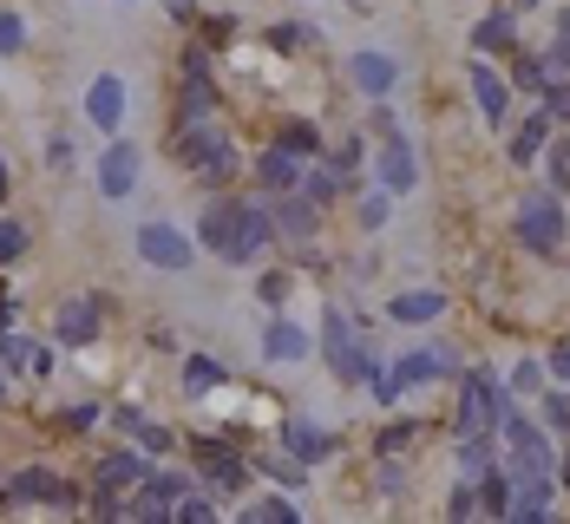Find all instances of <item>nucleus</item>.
<instances>
[{
	"label": "nucleus",
	"mask_w": 570,
	"mask_h": 524,
	"mask_svg": "<svg viewBox=\"0 0 570 524\" xmlns=\"http://www.w3.org/2000/svg\"><path fill=\"white\" fill-rule=\"evenodd\" d=\"M197 243H204V256H217L224 269H256L263 249L276 243V217H269V204L217 197V204H204V217H197Z\"/></svg>",
	"instance_id": "nucleus-1"
},
{
	"label": "nucleus",
	"mask_w": 570,
	"mask_h": 524,
	"mask_svg": "<svg viewBox=\"0 0 570 524\" xmlns=\"http://www.w3.org/2000/svg\"><path fill=\"white\" fill-rule=\"evenodd\" d=\"M315 348H322L328 374H335L342 387H374V380H381V354H374L367 335H354V315H347L342 301H328V308H322Z\"/></svg>",
	"instance_id": "nucleus-2"
},
{
	"label": "nucleus",
	"mask_w": 570,
	"mask_h": 524,
	"mask_svg": "<svg viewBox=\"0 0 570 524\" xmlns=\"http://www.w3.org/2000/svg\"><path fill=\"white\" fill-rule=\"evenodd\" d=\"M518 249L531 256H558L570 236V210L558 204V190H538V197H518V217H512Z\"/></svg>",
	"instance_id": "nucleus-3"
},
{
	"label": "nucleus",
	"mask_w": 570,
	"mask_h": 524,
	"mask_svg": "<svg viewBox=\"0 0 570 524\" xmlns=\"http://www.w3.org/2000/svg\"><path fill=\"white\" fill-rule=\"evenodd\" d=\"M190 459H197V478H204L217 498H243V485H249V459H243L236 439H224V433H197V439H190Z\"/></svg>",
	"instance_id": "nucleus-4"
},
{
	"label": "nucleus",
	"mask_w": 570,
	"mask_h": 524,
	"mask_svg": "<svg viewBox=\"0 0 570 524\" xmlns=\"http://www.w3.org/2000/svg\"><path fill=\"white\" fill-rule=\"evenodd\" d=\"M131 249H138V263L158 269V276H190V269H197V236H184L177 224H165V217L138 224Z\"/></svg>",
	"instance_id": "nucleus-5"
},
{
	"label": "nucleus",
	"mask_w": 570,
	"mask_h": 524,
	"mask_svg": "<svg viewBox=\"0 0 570 524\" xmlns=\"http://www.w3.org/2000/svg\"><path fill=\"white\" fill-rule=\"evenodd\" d=\"M499 439H505V453H512V478L518 485H531V478H558V453H551V439H544L538 419L512 413V419L499 426Z\"/></svg>",
	"instance_id": "nucleus-6"
},
{
	"label": "nucleus",
	"mask_w": 570,
	"mask_h": 524,
	"mask_svg": "<svg viewBox=\"0 0 570 524\" xmlns=\"http://www.w3.org/2000/svg\"><path fill=\"white\" fill-rule=\"evenodd\" d=\"M453 367H459L453 348H406L394 360V374L374 380V401H400V394H413V387H433V380H446Z\"/></svg>",
	"instance_id": "nucleus-7"
},
{
	"label": "nucleus",
	"mask_w": 570,
	"mask_h": 524,
	"mask_svg": "<svg viewBox=\"0 0 570 524\" xmlns=\"http://www.w3.org/2000/svg\"><path fill=\"white\" fill-rule=\"evenodd\" d=\"M0 498H7V505H59V512H72V505H79V485H66V478L47 472V466H20L7 478Z\"/></svg>",
	"instance_id": "nucleus-8"
},
{
	"label": "nucleus",
	"mask_w": 570,
	"mask_h": 524,
	"mask_svg": "<svg viewBox=\"0 0 570 524\" xmlns=\"http://www.w3.org/2000/svg\"><path fill=\"white\" fill-rule=\"evenodd\" d=\"M106 295H72V301H59L53 315V342L59 348H92L99 342V328H106Z\"/></svg>",
	"instance_id": "nucleus-9"
},
{
	"label": "nucleus",
	"mask_w": 570,
	"mask_h": 524,
	"mask_svg": "<svg viewBox=\"0 0 570 524\" xmlns=\"http://www.w3.org/2000/svg\"><path fill=\"white\" fill-rule=\"evenodd\" d=\"M465 86H472V106H479V118H485L492 131L512 125V79H505V72H492L485 59H465Z\"/></svg>",
	"instance_id": "nucleus-10"
},
{
	"label": "nucleus",
	"mask_w": 570,
	"mask_h": 524,
	"mask_svg": "<svg viewBox=\"0 0 570 524\" xmlns=\"http://www.w3.org/2000/svg\"><path fill=\"white\" fill-rule=\"evenodd\" d=\"M283 453H295L302 466H328V459L342 453V439H335L322 419H308V413H288V419H283Z\"/></svg>",
	"instance_id": "nucleus-11"
},
{
	"label": "nucleus",
	"mask_w": 570,
	"mask_h": 524,
	"mask_svg": "<svg viewBox=\"0 0 570 524\" xmlns=\"http://www.w3.org/2000/svg\"><path fill=\"white\" fill-rule=\"evenodd\" d=\"M315 354V335L295 322V315H269L263 322V360L269 367H295V360H308Z\"/></svg>",
	"instance_id": "nucleus-12"
},
{
	"label": "nucleus",
	"mask_w": 570,
	"mask_h": 524,
	"mask_svg": "<svg viewBox=\"0 0 570 524\" xmlns=\"http://www.w3.org/2000/svg\"><path fill=\"white\" fill-rule=\"evenodd\" d=\"M315 158H302V151H288V145H269L263 158H256V190L263 197H288V190H302V171H308Z\"/></svg>",
	"instance_id": "nucleus-13"
},
{
	"label": "nucleus",
	"mask_w": 570,
	"mask_h": 524,
	"mask_svg": "<svg viewBox=\"0 0 570 524\" xmlns=\"http://www.w3.org/2000/svg\"><path fill=\"white\" fill-rule=\"evenodd\" d=\"M367 165H374V177H381V190H394V197L420 190V158H413V138H387Z\"/></svg>",
	"instance_id": "nucleus-14"
},
{
	"label": "nucleus",
	"mask_w": 570,
	"mask_h": 524,
	"mask_svg": "<svg viewBox=\"0 0 570 524\" xmlns=\"http://www.w3.org/2000/svg\"><path fill=\"white\" fill-rule=\"evenodd\" d=\"M347 79H354L367 99H387V92L400 86V59L387 53V47H361V53L347 59Z\"/></svg>",
	"instance_id": "nucleus-15"
},
{
	"label": "nucleus",
	"mask_w": 570,
	"mask_h": 524,
	"mask_svg": "<svg viewBox=\"0 0 570 524\" xmlns=\"http://www.w3.org/2000/svg\"><path fill=\"white\" fill-rule=\"evenodd\" d=\"M79 112H86V125H99V131H118V125H125V79H118V72H99V79L86 86Z\"/></svg>",
	"instance_id": "nucleus-16"
},
{
	"label": "nucleus",
	"mask_w": 570,
	"mask_h": 524,
	"mask_svg": "<svg viewBox=\"0 0 570 524\" xmlns=\"http://www.w3.org/2000/svg\"><path fill=\"white\" fill-rule=\"evenodd\" d=\"M138 165H145L138 145H112V151L99 158V197H106V204H125V197L138 190Z\"/></svg>",
	"instance_id": "nucleus-17"
},
{
	"label": "nucleus",
	"mask_w": 570,
	"mask_h": 524,
	"mask_svg": "<svg viewBox=\"0 0 570 524\" xmlns=\"http://www.w3.org/2000/svg\"><path fill=\"white\" fill-rule=\"evenodd\" d=\"M269 217H276V236H283V243H295V249H308V243H315V224H322V210H315L302 190L276 197V204H269Z\"/></svg>",
	"instance_id": "nucleus-18"
},
{
	"label": "nucleus",
	"mask_w": 570,
	"mask_h": 524,
	"mask_svg": "<svg viewBox=\"0 0 570 524\" xmlns=\"http://www.w3.org/2000/svg\"><path fill=\"white\" fill-rule=\"evenodd\" d=\"M446 315V295L440 289H400L394 301H387V322H400V328H426V322H440Z\"/></svg>",
	"instance_id": "nucleus-19"
},
{
	"label": "nucleus",
	"mask_w": 570,
	"mask_h": 524,
	"mask_svg": "<svg viewBox=\"0 0 570 524\" xmlns=\"http://www.w3.org/2000/svg\"><path fill=\"white\" fill-rule=\"evenodd\" d=\"M177 380H184V394H190V401H204V394H217V387H224L229 380V367H224V354H184V374H177Z\"/></svg>",
	"instance_id": "nucleus-20"
},
{
	"label": "nucleus",
	"mask_w": 570,
	"mask_h": 524,
	"mask_svg": "<svg viewBox=\"0 0 570 524\" xmlns=\"http://www.w3.org/2000/svg\"><path fill=\"white\" fill-rule=\"evenodd\" d=\"M512 466H499V459H492V466L479 472V518H512Z\"/></svg>",
	"instance_id": "nucleus-21"
},
{
	"label": "nucleus",
	"mask_w": 570,
	"mask_h": 524,
	"mask_svg": "<svg viewBox=\"0 0 570 524\" xmlns=\"http://www.w3.org/2000/svg\"><path fill=\"white\" fill-rule=\"evenodd\" d=\"M112 419L125 426V433H131V439H138V446H145V453H171V446H177V433H171V426H158L151 413H145V407H131V401H125V407H118Z\"/></svg>",
	"instance_id": "nucleus-22"
},
{
	"label": "nucleus",
	"mask_w": 570,
	"mask_h": 524,
	"mask_svg": "<svg viewBox=\"0 0 570 524\" xmlns=\"http://www.w3.org/2000/svg\"><path fill=\"white\" fill-rule=\"evenodd\" d=\"M217 118V86L210 79H184L177 86V125H210Z\"/></svg>",
	"instance_id": "nucleus-23"
},
{
	"label": "nucleus",
	"mask_w": 570,
	"mask_h": 524,
	"mask_svg": "<svg viewBox=\"0 0 570 524\" xmlns=\"http://www.w3.org/2000/svg\"><path fill=\"white\" fill-rule=\"evenodd\" d=\"M145 478H151V453H106V459H99V485L131 492V485H145Z\"/></svg>",
	"instance_id": "nucleus-24"
},
{
	"label": "nucleus",
	"mask_w": 570,
	"mask_h": 524,
	"mask_svg": "<svg viewBox=\"0 0 570 524\" xmlns=\"http://www.w3.org/2000/svg\"><path fill=\"white\" fill-rule=\"evenodd\" d=\"M512 33H518V13L499 7V13H485V20L472 27V53H512Z\"/></svg>",
	"instance_id": "nucleus-25"
},
{
	"label": "nucleus",
	"mask_w": 570,
	"mask_h": 524,
	"mask_svg": "<svg viewBox=\"0 0 570 524\" xmlns=\"http://www.w3.org/2000/svg\"><path fill=\"white\" fill-rule=\"evenodd\" d=\"M499 459V433L479 426V433H459V478H479V472Z\"/></svg>",
	"instance_id": "nucleus-26"
},
{
	"label": "nucleus",
	"mask_w": 570,
	"mask_h": 524,
	"mask_svg": "<svg viewBox=\"0 0 570 524\" xmlns=\"http://www.w3.org/2000/svg\"><path fill=\"white\" fill-rule=\"evenodd\" d=\"M544 145H551V118H544V112H531V118H524V125L512 131L505 158H512V165H538V151H544Z\"/></svg>",
	"instance_id": "nucleus-27"
},
{
	"label": "nucleus",
	"mask_w": 570,
	"mask_h": 524,
	"mask_svg": "<svg viewBox=\"0 0 570 524\" xmlns=\"http://www.w3.org/2000/svg\"><path fill=\"white\" fill-rule=\"evenodd\" d=\"M276 145L302 151V158H322V151H328V138H322L315 118H276Z\"/></svg>",
	"instance_id": "nucleus-28"
},
{
	"label": "nucleus",
	"mask_w": 570,
	"mask_h": 524,
	"mask_svg": "<svg viewBox=\"0 0 570 524\" xmlns=\"http://www.w3.org/2000/svg\"><path fill=\"white\" fill-rule=\"evenodd\" d=\"M322 165H328V171L342 177H354L361 171V165H367V138H361V131H354V138H342V145H328V151H322Z\"/></svg>",
	"instance_id": "nucleus-29"
},
{
	"label": "nucleus",
	"mask_w": 570,
	"mask_h": 524,
	"mask_svg": "<svg viewBox=\"0 0 570 524\" xmlns=\"http://www.w3.org/2000/svg\"><path fill=\"white\" fill-rule=\"evenodd\" d=\"M544 86H551L544 53H518V47H512V92H544Z\"/></svg>",
	"instance_id": "nucleus-30"
},
{
	"label": "nucleus",
	"mask_w": 570,
	"mask_h": 524,
	"mask_svg": "<svg viewBox=\"0 0 570 524\" xmlns=\"http://www.w3.org/2000/svg\"><path fill=\"white\" fill-rule=\"evenodd\" d=\"M302 197H308L315 210H328V204L342 197V177L328 171V165H308V171H302Z\"/></svg>",
	"instance_id": "nucleus-31"
},
{
	"label": "nucleus",
	"mask_w": 570,
	"mask_h": 524,
	"mask_svg": "<svg viewBox=\"0 0 570 524\" xmlns=\"http://www.w3.org/2000/svg\"><path fill=\"white\" fill-rule=\"evenodd\" d=\"M420 446V419H387L374 433V453H413Z\"/></svg>",
	"instance_id": "nucleus-32"
},
{
	"label": "nucleus",
	"mask_w": 570,
	"mask_h": 524,
	"mask_svg": "<svg viewBox=\"0 0 570 524\" xmlns=\"http://www.w3.org/2000/svg\"><path fill=\"white\" fill-rule=\"evenodd\" d=\"M354 217H361V230H367V236L387 230V224H394V190H374V197H361V210H354Z\"/></svg>",
	"instance_id": "nucleus-33"
},
{
	"label": "nucleus",
	"mask_w": 570,
	"mask_h": 524,
	"mask_svg": "<svg viewBox=\"0 0 570 524\" xmlns=\"http://www.w3.org/2000/svg\"><path fill=\"white\" fill-rule=\"evenodd\" d=\"M446 518H453V524L479 518V478H459L453 492H446Z\"/></svg>",
	"instance_id": "nucleus-34"
},
{
	"label": "nucleus",
	"mask_w": 570,
	"mask_h": 524,
	"mask_svg": "<svg viewBox=\"0 0 570 524\" xmlns=\"http://www.w3.org/2000/svg\"><path fill=\"white\" fill-rule=\"evenodd\" d=\"M243 518H249V524H295L302 512H295L288 498H249V505H243Z\"/></svg>",
	"instance_id": "nucleus-35"
},
{
	"label": "nucleus",
	"mask_w": 570,
	"mask_h": 524,
	"mask_svg": "<svg viewBox=\"0 0 570 524\" xmlns=\"http://www.w3.org/2000/svg\"><path fill=\"white\" fill-rule=\"evenodd\" d=\"M27 243H33V236H27V224H13V217H0V269H13V263L27 256Z\"/></svg>",
	"instance_id": "nucleus-36"
},
{
	"label": "nucleus",
	"mask_w": 570,
	"mask_h": 524,
	"mask_svg": "<svg viewBox=\"0 0 570 524\" xmlns=\"http://www.w3.org/2000/svg\"><path fill=\"white\" fill-rule=\"evenodd\" d=\"M302 40L315 47V40H322V27H302V20H283V27H269V47H276V53H295Z\"/></svg>",
	"instance_id": "nucleus-37"
},
{
	"label": "nucleus",
	"mask_w": 570,
	"mask_h": 524,
	"mask_svg": "<svg viewBox=\"0 0 570 524\" xmlns=\"http://www.w3.org/2000/svg\"><path fill=\"white\" fill-rule=\"evenodd\" d=\"M256 472H269V478H276V485H288V492H302V485H308V466H302L295 453H283V459H263Z\"/></svg>",
	"instance_id": "nucleus-38"
},
{
	"label": "nucleus",
	"mask_w": 570,
	"mask_h": 524,
	"mask_svg": "<svg viewBox=\"0 0 570 524\" xmlns=\"http://www.w3.org/2000/svg\"><path fill=\"white\" fill-rule=\"evenodd\" d=\"M177 518L184 524H210L217 518V492H184V498H177Z\"/></svg>",
	"instance_id": "nucleus-39"
},
{
	"label": "nucleus",
	"mask_w": 570,
	"mask_h": 524,
	"mask_svg": "<svg viewBox=\"0 0 570 524\" xmlns=\"http://www.w3.org/2000/svg\"><path fill=\"white\" fill-rule=\"evenodd\" d=\"M367 131L387 145V138H406V125H400V112L387 106V99H374V112H367Z\"/></svg>",
	"instance_id": "nucleus-40"
},
{
	"label": "nucleus",
	"mask_w": 570,
	"mask_h": 524,
	"mask_svg": "<svg viewBox=\"0 0 570 524\" xmlns=\"http://www.w3.org/2000/svg\"><path fill=\"white\" fill-rule=\"evenodd\" d=\"M538 99H544V118H551V125H570V79H551Z\"/></svg>",
	"instance_id": "nucleus-41"
},
{
	"label": "nucleus",
	"mask_w": 570,
	"mask_h": 524,
	"mask_svg": "<svg viewBox=\"0 0 570 524\" xmlns=\"http://www.w3.org/2000/svg\"><path fill=\"white\" fill-rule=\"evenodd\" d=\"M99 419H106V413H99V401H72V407L59 413V426H66V433H92Z\"/></svg>",
	"instance_id": "nucleus-42"
},
{
	"label": "nucleus",
	"mask_w": 570,
	"mask_h": 524,
	"mask_svg": "<svg viewBox=\"0 0 570 524\" xmlns=\"http://www.w3.org/2000/svg\"><path fill=\"white\" fill-rule=\"evenodd\" d=\"M145 492H151V498H165V505H177V498L190 492V478H184V472H151V478H145Z\"/></svg>",
	"instance_id": "nucleus-43"
},
{
	"label": "nucleus",
	"mask_w": 570,
	"mask_h": 524,
	"mask_svg": "<svg viewBox=\"0 0 570 524\" xmlns=\"http://www.w3.org/2000/svg\"><path fill=\"white\" fill-rule=\"evenodd\" d=\"M374 485H381L387 498H400V492H406V466H400V453H381V466H374Z\"/></svg>",
	"instance_id": "nucleus-44"
},
{
	"label": "nucleus",
	"mask_w": 570,
	"mask_h": 524,
	"mask_svg": "<svg viewBox=\"0 0 570 524\" xmlns=\"http://www.w3.org/2000/svg\"><path fill=\"white\" fill-rule=\"evenodd\" d=\"M538 413H544L551 433H564L570 439V394H538Z\"/></svg>",
	"instance_id": "nucleus-45"
},
{
	"label": "nucleus",
	"mask_w": 570,
	"mask_h": 524,
	"mask_svg": "<svg viewBox=\"0 0 570 524\" xmlns=\"http://www.w3.org/2000/svg\"><path fill=\"white\" fill-rule=\"evenodd\" d=\"M33 354H40V342H27V335H13V328L0 335V360H13V367H27V374H33Z\"/></svg>",
	"instance_id": "nucleus-46"
},
{
	"label": "nucleus",
	"mask_w": 570,
	"mask_h": 524,
	"mask_svg": "<svg viewBox=\"0 0 570 524\" xmlns=\"http://www.w3.org/2000/svg\"><path fill=\"white\" fill-rule=\"evenodd\" d=\"M20 47H27V20H20L13 7H0V59L20 53Z\"/></svg>",
	"instance_id": "nucleus-47"
},
{
	"label": "nucleus",
	"mask_w": 570,
	"mask_h": 524,
	"mask_svg": "<svg viewBox=\"0 0 570 524\" xmlns=\"http://www.w3.org/2000/svg\"><path fill=\"white\" fill-rule=\"evenodd\" d=\"M512 394H544V360H518L512 367Z\"/></svg>",
	"instance_id": "nucleus-48"
},
{
	"label": "nucleus",
	"mask_w": 570,
	"mask_h": 524,
	"mask_svg": "<svg viewBox=\"0 0 570 524\" xmlns=\"http://www.w3.org/2000/svg\"><path fill=\"white\" fill-rule=\"evenodd\" d=\"M288 283H295V269H269V276H256V295H263V301L276 308V301L288 295Z\"/></svg>",
	"instance_id": "nucleus-49"
},
{
	"label": "nucleus",
	"mask_w": 570,
	"mask_h": 524,
	"mask_svg": "<svg viewBox=\"0 0 570 524\" xmlns=\"http://www.w3.org/2000/svg\"><path fill=\"white\" fill-rule=\"evenodd\" d=\"M72 158H79V151H72V138L53 131V138H47V171H72Z\"/></svg>",
	"instance_id": "nucleus-50"
},
{
	"label": "nucleus",
	"mask_w": 570,
	"mask_h": 524,
	"mask_svg": "<svg viewBox=\"0 0 570 524\" xmlns=\"http://www.w3.org/2000/svg\"><path fill=\"white\" fill-rule=\"evenodd\" d=\"M374 276H381V256H354V263H347V283H354V289L374 283Z\"/></svg>",
	"instance_id": "nucleus-51"
},
{
	"label": "nucleus",
	"mask_w": 570,
	"mask_h": 524,
	"mask_svg": "<svg viewBox=\"0 0 570 524\" xmlns=\"http://www.w3.org/2000/svg\"><path fill=\"white\" fill-rule=\"evenodd\" d=\"M544 367H551V374H558V380H570V342H558V348L544 354Z\"/></svg>",
	"instance_id": "nucleus-52"
},
{
	"label": "nucleus",
	"mask_w": 570,
	"mask_h": 524,
	"mask_svg": "<svg viewBox=\"0 0 570 524\" xmlns=\"http://www.w3.org/2000/svg\"><path fill=\"white\" fill-rule=\"evenodd\" d=\"M53 367H59V354L47 348V342H40V354H33V374H40V380H47V374H53Z\"/></svg>",
	"instance_id": "nucleus-53"
},
{
	"label": "nucleus",
	"mask_w": 570,
	"mask_h": 524,
	"mask_svg": "<svg viewBox=\"0 0 570 524\" xmlns=\"http://www.w3.org/2000/svg\"><path fill=\"white\" fill-rule=\"evenodd\" d=\"M7 328H13V301L0 295V335H7Z\"/></svg>",
	"instance_id": "nucleus-54"
},
{
	"label": "nucleus",
	"mask_w": 570,
	"mask_h": 524,
	"mask_svg": "<svg viewBox=\"0 0 570 524\" xmlns=\"http://www.w3.org/2000/svg\"><path fill=\"white\" fill-rule=\"evenodd\" d=\"M558 40L570 47V7H558Z\"/></svg>",
	"instance_id": "nucleus-55"
},
{
	"label": "nucleus",
	"mask_w": 570,
	"mask_h": 524,
	"mask_svg": "<svg viewBox=\"0 0 570 524\" xmlns=\"http://www.w3.org/2000/svg\"><path fill=\"white\" fill-rule=\"evenodd\" d=\"M558 485H564V492H570V453H564V459H558Z\"/></svg>",
	"instance_id": "nucleus-56"
},
{
	"label": "nucleus",
	"mask_w": 570,
	"mask_h": 524,
	"mask_svg": "<svg viewBox=\"0 0 570 524\" xmlns=\"http://www.w3.org/2000/svg\"><path fill=\"white\" fill-rule=\"evenodd\" d=\"M7 184H13V177H7V158H0V204H7Z\"/></svg>",
	"instance_id": "nucleus-57"
},
{
	"label": "nucleus",
	"mask_w": 570,
	"mask_h": 524,
	"mask_svg": "<svg viewBox=\"0 0 570 524\" xmlns=\"http://www.w3.org/2000/svg\"><path fill=\"white\" fill-rule=\"evenodd\" d=\"M531 7H538V0H512V13H531Z\"/></svg>",
	"instance_id": "nucleus-58"
},
{
	"label": "nucleus",
	"mask_w": 570,
	"mask_h": 524,
	"mask_svg": "<svg viewBox=\"0 0 570 524\" xmlns=\"http://www.w3.org/2000/svg\"><path fill=\"white\" fill-rule=\"evenodd\" d=\"M558 158H570V138H564V145H558Z\"/></svg>",
	"instance_id": "nucleus-59"
},
{
	"label": "nucleus",
	"mask_w": 570,
	"mask_h": 524,
	"mask_svg": "<svg viewBox=\"0 0 570 524\" xmlns=\"http://www.w3.org/2000/svg\"><path fill=\"white\" fill-rule=\"evenodd\" d=\"M0 401H7V374H0Z\"/></svg>",
	"instance_id": "nucleus-60"
},
{
	"label": "nucleus",
	"mask_w": 570,
	"mask_h": 524,
	"mask_svg": "<svg viewBox=\"0 0 570 524\" xmlns=\"http://www.w3.org/2000/svg\"><path fill=\"white\" fill-rule=\"evenodd\" d=\"M118 7H131V0H118Z\"/></svg>",
	"instance_id": "nucleus-61"
}]
</instances>
